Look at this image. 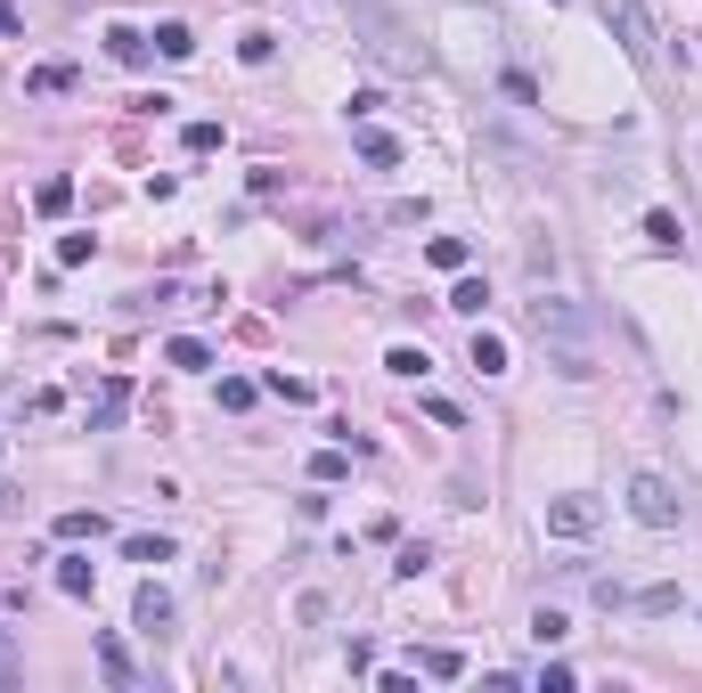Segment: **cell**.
<instances>
[{"instance_id":"cell-1","label":"cell","mask_w":702,"mask_h":693,"mask_svg":"<svg viewBox=\"0 0 702 693\" xmlns=\"http://www.w3.org/2000/svg\"><path fill=\"white\" fill-rule=\"evenodd\" d=\"M351 17H360V41H368V57L392 74H433V50L425 41H408V25L384 9V0H351Z\"/></svg>"},{"instance_id":"cell-2","label":"cell","mask_w":702,"mask_h":693,"mask_svg":"<svg viewBox=\"0 0 702 693\" xmlns=\"http://www.w3.org/2000/svg\"><path fill=\"white\" fill-rule=\"evenodd\" d=\"M596 17H605V33L629 50L637 74H662V33H653V9H646V0H596Z\"/></svg>"},{"instance_id":"cell-3","label":"cell","mask_w":702,"mask_h":693,"mask_svg":"<svg viewBox=\"0 0 702 693\" xmlns=\"http://www.w3.org/2000/svg\"><path fill=\"white\" fill-rule=\"evenodd\" d=\"M629 514L646 522V531H678V490L662 473H629Z\"/></svg>"},{"instance_id":"cell-4","label":"cell","mask_w":702,"mask_h":693,"mask_svg":"<svg viewBox=\"0 0 702 693\" xmlns=\"http://www.w3.org/2000/svg\"><path fill=\"white\" fill-rule=\"evenodd\" d=\"M596 522H605V498H588V490L547 498V539H596Z\"/></svg>"},{"instance_id":"cell-5","label":"cell","mask_w":702,"mask_h":693,"mask_svg":"<svg viewBox=\"0 0 702 693\" xmlns=\"http://www.w3.org/2000/svg\"><path fill=\"white\" fill-rule=\"evenodd\" d=\"M531 334H540V343H588V319L564 294H540V302H531Z\"/></svg>"},{"instance_id":"cell-6","label":"cell","mask_w":702,"mask_h":693,"mask_svg":"<svg viewBox=\"0 0 702 693\" xmlns=\"http://www.w3.org/2000/svg\"><path fill=\"white\" fill-rule=\"evenodd\" d=\"M172 620H180V612H172V587H163V579H139V596H131V628L163 644V637H172Z\"/></svg>"},{"instance_id":"cell-7","label":"cell","mask_w":702,"mask_h":693,"mask_svg":"<svg viewBox=\"0 0 702 693\" xmlns=\"http://www.w3.org/2000/svg\"><path fill=\"white\" fill-rule=\"evenodd\" d=\"M123 408H131V384H123V375H107V384H98V401H91V433L123 425Z\"/></svg>"},{"instance_id":"cell-8","label":"cell","mask_w":702,"mask_h":693,"mask_svg":"<svg viewBox=\"0 0 702 693\" xmlns=\"http://www.w3.org/2000/svg\"><path fill=\"white\" fill-rule=\"evenodd\" d=\"M621 604H629V612H646V620H662V612H678V587H670V579H653V587H629Z\"/></svg>"},{"instance_id":"cell-9","label":"cell","mask_w":702,"mask_h":693,"mask_svg":"<svg viewBox=\"0 0 702 693\" xmlns=\"http://www.w3.org/2000/svg\"><path fill=\"white\" fill-rule=\"evenodd\" d=\"M98 587V563L91 555H57V596H91Z\"/></svg>"},{"instance_id":"cell-10","label":"cell","mask_w":702,"mask_h":693,"mask_svg":"<svg viewBox=\"0 0 702 693\" xmlns=\"http://www.w3.org/2000/svg\"><path fill=\"white\" fill-rule=\"evenodd\" d=\"M91 653H98V669H107V685H139V669H131V653H123V637H98Z\"/></svg>"},{"instance_id":"cell-11","label":"cell","mask_w":702,"mask_h":693,"mask_svg":"<svg viewBox=\"0 0 702 693\" xmlns=\"http://www.w3.org/2000/svg\"><path fill=\"white\" fill-rule=\"evenodd\" d=\"M66 204H74V180H66V172H50V180L33 188V213H41V221H57Z\"/></svg>"},{"instance_id":"cell-12","label":"cell","mask_w":702,"mask_h":693,"mask_svg":"<svg viewBox=\"0 0 702 693\" xmlns=\"http://www.w3.org/2000/svg\"><path fill=\"white\" fill-rule=\"evenodd\" d=\"M474 375H507V334L474 327Z\"/></svg>"},{"instance_id":"cell-13","label":"cell","mask_w":702,"mask_h":693,"mask_svg":"<svg viewBox=\"0 0 702 693\" xmlns=\"http://www.w3.org/2000/svg\"><path fill=\"white\" fill-rule=\"evenodd\" d=\"M107 57H115V66H131V74H139V66H148V33L115 25V33H107Z\"/></svg>"},{"instance_id":"cell-14","label":"cell","mask_w":702,"mask_h":693,"mask_svg":"<svg viewBox=\"0 0 702 693\" xmlns=\"http://www.w3.org/2000/svg\"><path fill=\"white\" fill-rule=\"evenodd\" d=\"M417 669H425V678H466V653H458V644H425V653H417Z\"/></svg>"},{"instance_id":"cell-15","label":"cell","mask_w":702,"mask_h":693,"mask_svg":"<svg viewBox=\"0 0 702 693\" xmlns=\"http://www.w3.org/2000/svg\"><path fill=\"white\" fill-rule=\"evenodd\" d=\"M57 539H66V547H82V539H107V514H82V507H66V514H57Z\"/></svg>"},{"instance_id":"cell-16","label":"cell","mask_w":702,"mask_h":693,"mask_svg":"<svg viewBox=\"0 0 702 693\" xmlns=\"http://www.w3.org/2000/svg\"><path fill=\"white\" fill-rule=\"evenodd\" d=\"M360 163H376V172H392V163H401V139L368 122V131H360Z\"/></svg>"},{"instance_id":"cell-17","label":"cell","mask_w":702,"mask_h":693,"mask_svg":"<svg viewBox=\"0 0 702 693\" xmlns=\"http://www.w3.org/2000/svg\"><path fill=\"white\" fill-rule=\"evenodd\" d=\"M646 245H653V254H678V245H687V237H678V213L653 204V213H646Z\"/></svg>"},{"instance_id":"cell-18","label":"cell","mask_w":702,"mask_h":693,"mask_svg":"<svg viewBox=\"0 0 702 693\" xmlns=\"http://www.w3.org/2000/svg\"><path fill=\"white\" fill-rule=\"evenodd\" d=\"M25 90H33V98H57V90H74V66H57V57H50V66H33V74H25Z\"/></svg>"},{"instance_id":"cell-19","label":"cell","mask_w":702,"mask_h":693,"mask_svg":"<svg viewBox=\"0 0 702 693\" xmlns=\"http://www.w3.org/2000/svg\"><path fill=\"white\" fill-rule=\"evenodd\" d=\"M163 360H172V367H213V343H196V334H172V343H163Z\"/></svg>"},{"instance_id":"cell-20","label":"cell","mask_w":702,"mask_h":693,"mask_svg":"<svg viewBox=\"0 0 702 693\" xmlns=\"http://www.w3.org/2000/svg\"><path fill=\"white\" fill-rule=\"evenodd\" d=\"M482 302H490L482 278H458V286H449V310H458V319H482Z\"/></svg>"},{"instance_id":"cell-21","label":"cell","mask_w":702,"mask_h":693,"mask_svg":"<svg viewBox=\"0 0 702 693\" xmlns=\"http://www.w3.org/2000/svg\"><path fill=\"white\" fill-rule=\"evenodd\" d=\"M156 57H172V66H180V57H196V33L189 25H156Z\"/></svg>"},{"instance_id":"cell-22","label":"cell","mask_w":702,"mask_h":693,"mask_svg":"<svg viewBox=\"0 0 702 693\" xmlns=\"http://www.w3.org/2000/svg\"><path fill=\"white\" fill-rule=\"evenodd\" d=\"M425 262H433V269H466V262H474V245H466V237H433V245H425Z\"/></svg>"},{"instance_id":"cell-23","label":"cell","mask_w":702,"mask_h":693,"mask_svg":"<svg viewBox=\"0 0 702 693\" xmlns=\"http://www.w3.org/2000/svg\"><path fill=\"white\" fill-rule=\"evenodd\" d=\"M351 473V449H343V440H327V449L311 457V481H343Z\"/></svg>"},{"instance_id":"cell-24","label":"cell","mask_w":702,"mask_h":693,"mask_svg":"<svg viewBox=\"0 0 702 693\" xmlns=\"http://www.w3.org/2000/svg\"><path fill=\"white\" fill-rule=\"evenodd\" d=\"M531 637H540V644H564V637H572V620L555 612V604H540V612H531Z\"/></svg>"},{"instance_id":"cell-25","label":"cell","mask_w":702,"mask_h":693,"mask_svg":"<svg viewBox=\"0 0 702 693\" xmlns=\"http://www.w3.org/2000/svg\"><path fill=\"white\" fill-rule=\"evenodd\" d=\"M123 555H131V563H172V539H148V531H139V539H123Z\"/></svg>"},{"instance_id":"cell-26","label":"cell","mask_w":702,"mask_h":693,"mask_svg":"<svg viewBox=\"0 0 702 693\" xmlns=\"http://www.w3.org/2000/svg\"><path fill=\"white\" fill-rule=\"evenodd\" d=\"M384 367H392V375H425L433 360H425V351H417V343H392V351H384Z\"/></svg>"},{"instance_id":"cell-27","label":"cell","mask_w":702,"mask_h":693,"mask_svg":"<svg viewBox=\"0 0 702 693\" xmlns=\"http://www.w3.org/2000/svg\"><path fill=\"white\" fill-rule=\"evenodd\" d=\"M237 57H245V66H270V57H278V33H245Z\"/></svg>"},{"instance_id":"cell-28","label":"cell","mask_w":702,"mask_h":693,"mask_svg":"<svg viewBox=\"0 0 702 693\" xmlns=\"http://www.w3.org/2000/svg\"><path fill=\"white\" fill-rule=\"evenodd\" d=\"M262 392H278V401H311V384H302V375H286V367L262 375Z\"/></svg>"},{"instance_id":"cell-29","label":"cell","mask_w":702,"mask_h":693,"mask_svg":"<svg viewBox=\"0 0 702 693\" xmlns=\"http://www.w3.org/2000/svg\"><path fill=\"white\" fill-rule=\"evenodd\" d=\"M392 572H401V579H417V572H433V547H425V539H408V547H401V563H392Z\"/></svg>"},{"instance_id":"cell-30","label":"cell","mask_w":702,"mask_h":693,"mask_svg":"<svg viewBox=\"0 0 702 693\" xmlns=\"http://www.w3.org/2000/svg\"><path fill=\"white\" fill-rule=\"evenodd\" d=\"M180 139H189V156H213V147H221V122H189Z\"/></svg>"},{"instance_id":"cell-31","label":"cell","mask_w":702,"mask_h":693,"mask_svg":"<svg viewBox=\"0 0 702 693\" xmlns=\"http://www.w3.org/2000/svg\"><path fill=\"white\" fill-rule=\"evenodd\" d=\"M91 254H98L91 237H57V269H82V262H91Z\"/></svg>"},{"instance_id":"cell-32","label":"cell","mask_w":702,"mask_h":693,"mask_svg":"<svg viewBox=\"0 0 702 693\" xmlns=\"http://www.w3.org/2000/svg\"><path fill=\"white\" fill-rule=\"evenodd\" d=\"M254 392H262V384H245V375H230V384H221V408H254Z\"/></svg>"},{"instance_id":"cell-33","label":"cell","mask_w":702,"mask_h":693,"mask_svg":"<svg viewBox=\"0 0 702 693\" xmlns=\"http://www.w3.org/2000/svg\"><path fill=\"white\" fill-rule=\"evenodd\" d=\"M25 669H17V653H9V637H0V685H17Z\"/></svg>"},{"instance_id":"cell-34","label":"cell","mask_w":702,"mask_h":693,"mask_svg":"<svg viewBox=\"0 0 702 693\" xmlns=\"http://www.w3.org/2000/svg\"><path fill=\"white\" fill-rule=\"evenodd\" d=\"M0 514H17V490H9V481H0Z\"/></svg>"}]
</instances>
